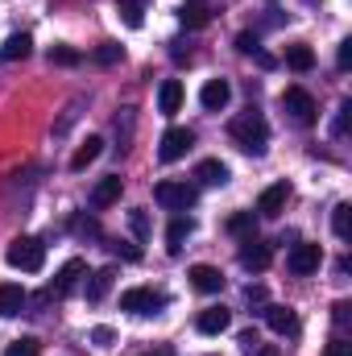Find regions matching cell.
<instances>
[{
	"label": "cell",
	"mask_w": 352,
	"mask_h": 356,
	"mask_svg": "<svg viewBox=\"0 0 352 356\" xmlns=\"http://www.w3.org/2000/svg\"><path fill=\"white\" fill-rule=\"evenodd\" d=\"M228 133H232V141H237L245 154H265V141H269V124H265L257 112H241V116H232Z\"/></svg>",
	"instance_id": "1"
},
{
	"label": "cell",
	"mask_w": 352,
	"mask_h": 356,
	"mask_svg": "<svg viewBox=\"0 0 352 356\" xmlns=\"http://www.w3.org/2000/svg\"><path fill=\"white\" fill-rule=\"evenodd\" d=\"M4 257H8V266L21 269V273H38V269L46 266V245L38 236H17Z\"/></svg>",
	"instance_id": "2"
},
{
	"label": "cell",
	"mask_w": 352,
	"mask_h": 356,
	"mask_svg": "<svg viewBox=\"0 0 352 356\" xmlns=\"http://www.w3.org/2000/svg\"><path fill=\"white\" fill-rule=\"evenodd\" d=\"M162 307H166V294L150 290V286H133L120 294V311H129V315H158Z\"/></svg>",
	"instance_id": "3"
},
{
	"label": "cell",
	"mask_w": 352,
	"mask_h": 356,
	"mask_svg": "<svg viewBox=\"0 0 352 356\" xmlns=\"http://www.w3.org/2000/svg\"><path fill=\"white\" fill-rule=\"evenodd\" d=\"M154 199L166 207V211H186V207H195V186L191 182H175V178H162L158 186H154Z\"/></svg>",
	"instance_id": "4"
},
{
	"label": "cell",
	"mask_w": 352,
	"mask_h": 356,
	"mask_svg": "<svg viewBox=\"0 0 352 356\" xmlns=\"http://www.w3.org/2000/svg\"><path fill=\"white\" fill-rule=\"evenodd\" d=\"M282 108H286V116L298 124V129H311L315 124V99H311V91H303V88H286L282 91Z\"/></svg>",
	"instance_id": "5"
},
{
	"label": "cell",
	"mask_w": 352,
	"mask_h": 356,
	"mask_svg": "<svg viewBox=\"0 0 352 356\" xmlns=\"http://www.w3.org/2000/svg\"><path fill=\"white\" fill-rule=\"evenodd\" d=\"M319 261H323V249H319V245H307V241H303V245H294V249H290V257H286L290 273H298V277L315 273Z\"/></svg>",
	"instance_id": "6"
},
{
	"label": "cell",
	"mask_w": 352,
	"mask_h": 356,
	"mask_svg": "<svg viewBox=\"0 0 352 356\" xmlns=\"http://www.w3.org/2000/svg\"><path fill=\"white\" fill-rule=\"evenodd\" d=\"M191 145H195V133H191V129H166L158 158H162V162H178V158L191 154Z\"/></svg>",
	"instance_id": "7"
},
{
	"label": "cell",
	"mask_w": 352,
	"mask_h": 356,
	"mask_svg": "<svg viewBox=\"0 0 352 356\" xmlns=\"http://www.w3.org/2000/svg\"><path fill=\"white\" fill-rule=\"evenodd\" d=\"M228 323H232V311H228V307H207V311H199V319H195V327H199L203 336H224Z\"/></svg>",
	"instance_id": "8"
},
{
	"label": "cell",
	"mask_w": 352,
	"mask_h": 356,
	"mask_svg": "<svg viewBox=\"0 0 352 356\" xmlns=\"http://www.w3.org/2000/svg\"><path fill=\"white\" fill-rule=\"evenodd\" d=\"M228 99H232L228 79H207V83H203V91H199V104H203L207 112H224V108H228Z\"/></svg>",
	"instance_id": "9"
},
{
	"label": "cell",
	"mask_w": 352,
	"mask_h": 356,
	"mask_svg": "<svg viewBox=\"0 0 352 356\" xmlns=\"http://www.w3.org/2000/svg\"><path fill=\"white\" fill-rule=\"evenodd\" d=\"M269 261H273L269 245H265V241H257V236H245V245H241V266H245V269H257V273H262Z\"/></svg>",
	"instance_id": "10"
},
{
	"label": "cell",
	"mask_w": 352,
	"mask_h": 356,
	"mask_svg": "<svg viewBox=\"0 0 352 356\" xmlns=\"http://www.w3.org/2000/svg\"><path fill=\"white\" fill-rule=\"evenodd\" d=\"M265 323L273 336H298V315L290 307H265Z\"/></svg>",
	"instance_id": "11"
},
{
	"label": "cell",
	"mask_w": 352,
	"mask_h": 356,
	"mask_svg": "<svg viewBox=\"0 0 352 356\" xmlns=\"http://www.w3.org/2000/svg\"><path fill=\"white\" fill-rule=\"evenodd\" d=\"M79 277H83V261H67V266L54 273V282H50V290H46V294H50V298H63V294H71V290H75V282H79Z\"/></svg>",
	"instance_id": "12"
},
{
	"label": "cell",
	"mask_w": 352,
	"mask_h": 356,
	"mask_svg": "<svg viewBox=\"0 0 352 356\" xmlns=\"http://www.w3.org/2000/svg\"><path fill=\"white\" fill-rule=\"evenodd\" d=\"M286 199H290V182L282 178V182H273V186H265V191H262L257 211H262V216H278V211L286 207Z\"/></svg>",
	"instance_id": "13"
},
{
	"label": "cell",
	"mask_w": 352,
	"mask_h": 356,
	"mask_svg": "<svg viewBox=\"0 0 352 356\" xmlns=\"http://www.w3.org/2000/svg\"><path fill=\"white\" fill-rule=\"evenodd\" d=\"M191 286L199 294H220L224 290V273L216 266H191Z\"/></svg>",
	"instance_id": "14"
},
{
	"label": "cell",
	"mask_w": 352,
	"mask_h": 356,
	"mask_svg": "<svg viewBox=\"0 0 352 356\" xmlns=\"http://www.w3.org/2000/svg\"><path fill=\"white\" fill-rule=\"evenodd\" d=\"M25 311V290L17 282H0V319H13Z\"/></svg>",
	"instance_id": "15"
},
{
	"label": "cell",
	"mask_w": 352,
	"mask_h": 356,
	"mask_svg": "<svg viewBox=\"0 0 352 356\" xmlns=\"http://www.w3.org/2000/svg\"><path fill=\"white\" fill-rule=\"evenodd\" d=\"M120 191H125V182L120 175H108L95 182V191H91V207H112L116 199H120Z\"/></svg>",
	"instance_id": "16"
},
{
	"label": "cell",
	"mask_w": 352,
	"mask_h": 356,
	"mask_svg": "<svg viewBox=\"0 0 352 356\" xmlns=\"http://www.w3.org/2000/svg\"><path fill=\"white\" fill-rule=\"evenodd\" d=\"M191 232H195V220H191V216H175V220H170V228H166V253H170V257L182 253V241H186Z\"/></svg>",
	"instance_id": "17"
},
{
	"label": "cell",
	"mask_w": 352,
	"mask_h": 356,
	"mask_svg": "<svg viewBox=\"0 0 352 356\" xmlns=\"http://www.w3.org/2000/svg\"><path fill=\"white\" fill-rule=\"evenodd\" d=\"M29 50H33L29 33H8L4 46H0V63H21V58H29Z\"/></svg>",
	"instance_id": "18"
},
{
	"label": "cell",
	"mask_w": 352,
	"mask_h": 356,
	"mask_svg": "<svg viewBox=\"0 0 352 356\" xmlns=\"http://www.w3.org/2000/svg\"><path fill=\"white\" fill-rule=\"evenodd\" d=\"M178 21H182L186 29H203V25L211 21V13H207L203 0H186V4H178Z\"/></svg>",
	"instance_id": "19"
},
{
	"label": "cell",
	"mask_w": 352,
	"mask_h": 356,
	"mask_svg": "<svg viewBox=\"0 0 352 356\" xmlns=\"http://www.w3.org/2000/svg\"><path fill=\"white\" fill-rule=\"evenodd\" d=\"M178 108H182V83H178V79H166V83L158 88V112H162V116H175Z\"/></svg>",
	"instance_id": "20"
},
{
	"label": "cell",
	"mask_w": 352,
	"mask_h": 356,
	"mask_svg": "<svg viewBox=\"0 0 352 356\" xmlns=\"http://www.w3.org/2000/svg\"><path fill=\"white\" fill-rule=\"evenodd\" d=\"M286 67H290V71H298V75H307V71L315 67V50H311V46H303V42L286 46Z\"/></svg>",
	"instance_id": "21"
},
{
	"label": "cell",
	"mask_w": 352,
	"mask_h": 356,
	"mask_svg": "<svg viewBox=\"0 0 352 356\" xmlns=\"http://www.w3.org/2000/svg\"><path fill=\"white\" fill-rule=\"evenodd\" d=\"M112 277H116V269L108 266V269H95L88 277V286H83V294H88V302H99L108 290H112Z\"/></svg>",
	"instance_id": "22"
},
{
	"label": "cell",
	"mask_w": 352,
	"mask_h": 356,
	"mask_svg": "<svg viewBox=\"0 0 352 356\" xmlns=\"http://www.w3.org/2000/svg\"><path fill=\"white\" fill-rule=\"evenodd\" d=\"M195 178H199L203 186H224V182H228V166H224L220 158H207V162H199Z\"/></svg>",
	"instance_id": "23"
},
{
	"label": "cell",
	"mask_w": 352,
	"mask_h": 356,
	"mask_svg": "<svg viewBox=\"0 0 352 356\" xmlns=\"http://www.w3.org/2000/svg\"><path fill=\"white\" fill-rule=\"evenodd\" d=\"M116 13L129 29H141L145 25V0H116Z\"/></svg>",
	"instance_id": "24"
},
{
	"label": "cell",
	"mask_w": 352,
	"mask_h": 356,
	"mask_svg": "<svg viewBox=\"0 0 352 356\" xmlns=\"http://www.w3.org/2000/svg\"><path fill=\"white\" fill-rule=\"evenodd\" d=\"M99 154H104V141H99V137H88V141L75 149V158H71V170H88Z\"/></svg>",
	"instance_id": "25"
},
{
	"label": "cell",
	"mask_w": 352,
	"mask_h": 356,
	"mask_svg": "<svg viewBox=\"0 0 352 356\" xmlns=\"http://www.w3.org/2000/svg\"><path fill=\"white\" fill-rule=\"evenodd\" d=\"M50 63H54V67H79V63H83V54H79V50H71V46H50Z\"/></svg>",
	"instance_id": "26"
},
{
	"label": "cell",
	"mask_w": 352,
	"mask_h": 356,
	"mask_svg": "<svg viewBox=\"0 0 352 356\" xmlns=\"http://www.w3.org/2000/svg\"><path fill=\"white\" fill-rule=\"evenodd\" d=\"M4 356H42V344H38L33 336H21V340H13V344L4 348Z\"/></svg>",
	"instance_id": "27"
},
{
	"label": "cell",
	"mask_w": 352,
	"mask_h": 356,
	"mask_svg": "<svg viewBox=\"0 0 352 356\" xmlns=\"http://www.w3.org/2000/svg\"><path fill=\"white\" fill-rule=\"evenodd\" d=\"M237 50H241V54H253L262 67H269V54L257 46V38H253V33H241V38H237Z\"/></svg>",
	"instance_id": "28"
},
{
	"label": "cell",
	"mask_w": 352,
	"mask_h": 356,
	"mask_svg": "<svg viewBox=\"0 0 352 356\" xmlns=\"http://www.w3.org/2000/svg\"><path fill=\"white\" fill-rule=\"evenodd\" d=\"M349 203H336V211H332V228H336V236L340 241H349V232H352V220H349Z\"/></svg>",
	"instance_id": "29"
},
{
	"label": "cell",
	"mask_w": 352,
	"mask_h": 356,
	"mask_svg": "<svg viewBox=\"0 0 352 356\" xmlns=\"http://www.w3.org/2000/svg\"><path fill=\"white\" fill-rule=\"evenodd\" d=\"M253 224H257V220H253V211H237V216L228 220V232H232V236H249V232H253Z\"/></svg>",
	"instance_id": "30"
},
{
	"label": "cell",
	"mask_w": 352,
	"mask_h": 356,
	"mask_svg": "<svg viewBox=\"0 0 352 356\" xmlns=\"http://www.w3.org/2000/svg\"><path fill=\"white\" fill-rule=\"evenodd\" d=\"M125 58V50L116 46V42H104L99 50H95V63H104V67H112V63H120Z\"/></svg>",
	"instance_id": "31"
},
{
	"label": "cell",
	"mask_w": 352,
	"mask_h": 356,
	"mask_svg": "<svg viewBox=\"0 0 352 356\" xmlns=\"http://www.w3.org/2000/svg\"><path fill=\"white\" fill-rule=\"evenodd\" d=\"M237 344H241V353H257V348H262V336H257V332H253V327H245V332H241V336H237Z\"/></svg>",
	"instance_id": "32"
},
{
	"label": "cell",
	"mask_w": 352,
	"mask_h": 356,
	"mask_svg": "<svg viewBox=\"0 0 352 356\" xmlns=\"http://www.w3.org/2000/svg\"><path fill=\"white\" fill-rule=\"evenodd\" d=\"M71 228H75L79 236H99V224H95L91 216H75V220H71Z\"/></svg>",
	"instance_id": "33"
},
{
	"label": "cell",
	"mask_w": 352,
	"mask_h": 356,
	"mask_svg": "<svg viewBox=\"0 0 352 356\" xmlns=\"http://www.w3.org/2000/svg\"><path fill=\"white\" fill-rule=\"evenodd\" d=\"M91 344L95 348H112L116 344V332L112 327H91Z\"/></svg>",
	"instance_id": "34"
},
{
	"label": "cell",
	"mask_w": 352,
	"mask_h": 356,
	"mask_svg": "<svg viewBox=\"0 0 352 356\" xmlns=\"http://www.w3.org/2000/svg\"><path fill=\"white\" fill-rule=\"evenodd\" d=\"M129 224H133V232H137V236H141V241H145V236H150V216H145V211H141V207H137V211H133V216H129Z\"/></svg>",
	"instance_id": "35"
},
{
	"label": "cell",
	"mask_w": 352,
	"mask_h": 356,
	"mask_svg": "<svg viewBox=\"0 0 352 356\" xmlns=\"http://www.w3.org/2000/svg\"><path fill=\"white\" fill-rule=\"evenodd\" d=\"M332 319H336L340 327H349V323H352V302H344V298H340V302L332 307Z\"/></svg>",
	"instance_id": "36"
},
{
	"label": "cell",
	"mask_w": 352,
	"mask_h": 356,
	"mask_svg": "<svg viewBox=\"0 0 352 356\" xmlns=\"http://www.w3.org/2000/svg\"><path fill=\"white\" fill-rule=\"evenodd\" d=\"M349 112H352V104H340V112H336V137L349 133Z\"/></svg>",
	"instance_id": "37"
},
{
	"label": "cell",
	"mask_w": 352,
	"mask_h": 356,
	"mask_svg": "<svg viewBox=\"0 0 352 356\" xmlns=\"http://www.w3.org/2000/svg\"><path fill=\"white\" fill-rule=\"evenodd\" d=\"M323 356H352V344L349 340H332V344L323 348Z\"/></svg>",
	"instance_id": "38"
},
{
	"label": "cell",
	"mask_w": 352,
	"mask_h": 356,
	"mask_svg": "<svg viewBox=\"0 0 352 356\" xmlns=\"http://www.w3.org/2000/svg\"><path fill=\"white\" fill-rule=\"evenodd\" d=\"M336 63H340V71H349V67H352V42H340V54H336Z\"/></svg>",
	"instance_id": "39"
},
{
	"label": "cell",
	"mask_w": 352,
	"mask_h": 356,
	"mask_svg": "<svg viewBox=\"0 0 352 356\" xmlns=\"http://www.w3.org/2000/svg\"><path fill=\"white\" fill-rule=\"evenodd\" d=\"M245 298H249V307H265V290H262V286H249V290H245Z\"/></svg>",
	"instance_id": "40"
},
{
	"label": "cell",
	"mask_w": 352,
	"mask_h": 356,
	"mask_svg": "<svg viewBox=\"0 0 352 356\" xmlns=\"http://www.w3.org/2000/svg\"><path fill=\"white\" fill-rule=\"evenodd\" d=\"M141 356H175L170 348H154V353H141Z\"/></svg>",
	"instance_id": "41"
},
{
	"label": "cell",
	"mask_w": 352,
	"mask_h": 356,
	"mask_svg": "<svg viewBox=\"0 0 352 356\" xmlns=\"http://www.w3.org/2000/svg\"><path fill=\"white\" fill-rule=\"evenodd\" d=\"M257 356H278V348H257Z\"/></svg>",
	"instance_id": "42"
}]
</instances>
